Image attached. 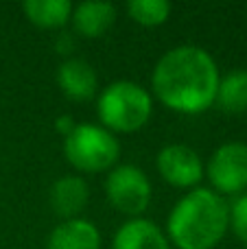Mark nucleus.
Returning a JSON list of instances; mask_svg holds the SVG:
<instances>
[{
    "instance_id": "1",
    "label": "nucleus",
    "mask_w": 247,
    "mask_h": 249,
    "mask_svg": "<svg viewBox=\"0 0 247 249\" xmlns=\"http://www.w3.org/2000/svg\"><path fill=\"white\" fill-rule=\"evenodd\" d=\"M219 68L208 51L199 46H177L160 57L151 74L156 99L171 112L195 116L210 109L217 99Z\"/></svg>"
},
{
    "instance_id": "2",
    "label": "nucleus",
    "mask_w": 247,
    "mask_h": 249,
    "mask_svg": "<svg viewBox=\"0 0 247 249\" xmlns=\"http://www.w3.org/2000/svg\"><path fill=\"white\" fill-rule=\"evenodd\" d=\"M230 228V206L210 188H193L173 206L166 221L169 243L177 249H212Z\"/></svg>"
},
{
    "instance_id": "3",
    "label": "nucleus",
    "mask_w": 247,
    "mask_h": 249,
    "mask_svg": "<svg viewBox=\"0 0 247 249\" xmlns=\"http://www.w3.org/2000/svg\"><path fill=\"white\" fill-rule=\"evenodd\" d=\"M99 121L112 133H134L149 123L153 114L151 94L136 81H114L96 101Z\"/></svg>"
},
{
    "instance_id": "4",
    "label": "nucleus",
    "mask_w": 247,
    "mask_h": 249,
    "mask_svg": "<svg viewBox=\"0 0 247 249\" xmlns=\"http://www.w3.org/2000/svg\"><path fill=\"white\" fill-rule=\"evenodd\" d=\"M64 155L70 166L81 173L112 171L121 158L116 136L101 124L81 123L64 138Z\"/></svg>"
},
{
    "instance_id": "5",
    "label": "nucleus",
    "mask_w": 247,
    "mask_h": 249,
    "mask_svg": "<svg viewBox=\"0 0 247 249\" xmlns=\"http://www.w3.org/2000/svg\"><path fill=\"white\" fill-rule=\"evenodd\" d=\"M105 195L118 212L138 219L151 203V181L138 166L121 164L107 173Z\"/></svg>"
},
{
    "instance_id": "6",
    "label": "nucleus",
    "mask_w": 247,
    "mask_h": 249,
    "mask_svg": "<svg viewBox=\"0 0 247 249\" xmlns=\"http://www.w3.org/2000/svg\"><path fill=\"white\" fill-rule=\"evenodd\" d=\"M217 195H239L247 188V144L228 142L212 153L206 168Z\"/></svg>"
},
{
    "instance_id": "7",
    "label": "nucleus",
    "mask_w": 247,
    "mask_h": 249,
    "mask_svg": "<svg viewBox=\"0 0 247 249\" xmlns=\"http://www.w3.org/2000/svg\"><path fill=\"white\" fill-rule=\"evenodd\" d=\"M156 166L162 179L175 188H195L204 177V164L195 149L186 144H169L158 153Z\"/></svg>"
},
{
    "instance_id": "8",
    "label": "nucleus",
    "mask_w": 247,
    "mask_h": 249,
    "mask_svg": "<svg viewBox=\"0 0 247 249\" xmlns=\"http://www.w3.org/2000/svg\"><path fill=\"white\" fill-rule=\"evenodd\" d=\"M57 86L68 101L86 103V101L94 99L96 90H99V79L88 61L72 57V59H66L57 70Z\"/></svg>"
},
{
    "instance_id": "9",
    "label": "nucleus",
    "mask_w": 247,
    "mask_h": 249,
    "mask_svg": "<svg viewBox=\"0 0 247 249\" xmlns=\"http://www.w3.org/2000/svg\"><path fill=\"white\" fill-rule=\"evenodd\" d=\"M90 201L88 181L79 175H64L51 188V208L64 221L79 219L83 208Z\"/></svg>"
},
{
    "instance_id": "10",
    "label": "nucleus",
    "mask_w": 247,
    "mask_h": 249,
    "mask_svg": "<svg viewBox=\"0 0 247 249\" xmlns=\"http://www.w3.org/2000/svg\"><path fill=\"white\" fill-rule=\"evenodd\" d=\"M112 249H171V243L153 221L138 216L118 228Z\"/></svg>"
},
{
    "instance_id": "11",
    "label": "nucleus",
    "mask_w": 247,
    "mask_h": 249,
    "mask_svg": "<svg viewBox=\"0 0 247 249\" xmlns=\"http://www.w3.org/2000/svg\"><path fill=\"white\" fill-rule=\"evenodd\" d=\"M72 26L77 35L88 39H99L112 29L116 22V7L112 2H99V0H88L72 9Z\"/></svg>"
},
{
    "instance_id": "12",
    "label": "nucleus",
    "mask_w": 247,
    "mask_h": 249,
    "mask_svg": "<svg viewBox=\"0 0 247 249\" xmlns=\"http://www.w3.org/2000/svg\"><path fill=\"white\" fill-rule=\"evenodd\" d=\"M46 249H101V232L88 219L61 221L48 236Z\"/></svg>"
},
{
    "instance_id": "13",
    "label": "nucleus",
    "mask_w": 247,
    "mask_h": 249,
    "mask_svg": "<svg viewBox=\"0 0 247 249\" xmlns=\"http://www.w3.org/2000/svg\"><path fill=\"white\" fill-rule=\"evenodd\" d=\"M22 9L31 24L39 29H61L72 18V4L68 0H26Z\"/></svg>"
},
{
    "instance_id": "14",
    "label": "nucleus",
    "mask_w": 247,
    "mask_h": 249,
    "mask_svg": "<svg viewBox=\"0 0 247 249\" xmlns=\"http://www.w3.org/2000/svg\"><path fill=\"white\" fill-rule=\"evenodd\" d=\"M214 103L226 114L247 112V70H232L219 81Z\"/></svg>"
},
{
    "instance_id": "15",
    "label": "nucleus",
    "mask_w": 247,
    "mask_h": 249,
    "mask_svg": "<svg viewBox=\"0 0 247 249\" xmlns=\"http://www.w3.org/2000/svg\"><path fill=\"white\" fill-rule=\"evenodd\" d=\"M127 13L136 24L142 26H160L169 20L171 4L166 0H131L127 4Z\"/></svg>"
},
{
    "instance_id": "16",
    "label": "nucleus",
    "mask_w": 247,
    "mask_h": 249,
    "mask_svg": "<svg viewBox=\"0 0 247 249\" xmlns=\"http://www.w3.org/2000/svg\"><path fill=\"white\" fill-rule=\"evenodd\" d=\"M230 228L241 243L247 245V195L239 197L230 208Z\"/></svg>"
},
{
    "instance_id": "17",
    "label": "nucleus",
    "mask_w": 247,
    "mask_h": 249,
    "mask_svg": "<svg viewBox=\"0 0 247 249\" xmlns=\"http://www.w3.org/2000/svg\"><path fill=\"white\" fill-rule=\"evenodd\" d=\"M74 127H77V123H74V118L68 116V114H64V116H59V118L55 121V129H57V131H59L64 138L70 136Z\"/></svg>"
}]
</instances>
